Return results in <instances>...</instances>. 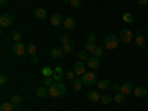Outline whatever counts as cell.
<instances>
[{
  "mask_svg": "<svg viewBox=\"0 0 148 111\" xmlns=\"http://www.w3.org/2000/svg\"><path fill=\"white\" fill-rule=\"evenodd\" d=\"M95 49H96L95 43H88V42L84 43V51H88V52H92V53H93Z\"/></svg>",
  "mask_w": 148,
  "mask_h": 111,
  "instance_id": "f1b7e54d",
  "label": "cell"
},
{
  "mask_svg": "<svg viewBox=\"0 0 148 111\" xmlns=\"http://www.w3.org/2000/svg\"><path fill=\"white\" fill-rule=\"evenodd\" d=\"M65 92H67V88H65L64 83L53 82V84L49 88V96H52V98H59V96H62Z\"/></svg>",
  "mask_w": 148,
  "mask_h": 111,
  "instance_id": "6da1fadb",
  "label": "cell"
},
{
  "mask_svg": "<svg viewBox=\"0 0 148 111\" xmlns=\"http://www.w3.org/2000/svg\"><path fill=\"white\" fill-rule=\"evenodd\" d=\"M86 42H88V43H95L96 42V36L93 33H89L88 36H86Z\"/></svg>",
  "mask_w": 148,
  "mask_h": 111,
  "instance_id": "d6a6232c",
  "label": "cell"
},
{
  "mask_svg": "<svg viewBox=\"0 0 148 111\" xmlns=\"http://www.w3.org/2000/svg\"><path fill=\"white\" fill-rule=\"evenodd\" d=\"M79 58H80V61H83V62H84V61L88 62V59H89L90 56H89L88 51H80V52H79Z\"/></svg>",
  "mask_w": 148,
  "mask_h": 111,
  "instance_id": "4316f807",
  "label": "cell"
},
{
  "mask_svg": "<svg viewBox=\"0 0 148 111\" xmlns=\"http://www.w3.org/2000/svg\"><path fill=\"white\" fill-rule=\"evenodd\" d=\"M52 79H53L55 82H58V83H62V80L65 79V74H56V73H53Z\"/></svg>",
  "mask_w": 148,
  "mask_h": 111,
  "instance_id": "1f68e13d",
  "label": "cell"
},
{
  "mask_svg": "<svg viewBox=\"0 0 148 111\" xmlns=\"http://www.w3.org/2000/svg\"><path fill=\"white\" fill-rule=\"evenodd\" d=\"M133 15L130 14V12H126V14H123V21H125L126 24H132L133 22Z\"/></svg>",
  "mask_w": 148,
  "mask_h": 111,
  "instance_id": "cb8c5ba5",
  "label": "cell"
},
{
  "mask_svg": "<svg viewBox=\"0 0 148 111\" xmlns=\"http://www.w3.org/2000/svg\"><path fill=\"white\" fill-rule=\"evenodd\" d=\"M76 25H77L76 18H73V16H67V18L64 19V27H65L67 30H74V28H76Z\"/></svg>",
  "mask_w": 148,
  "mask_h": 111,
  "instance_id": "ba28073f",
  "label": "cell"
},
{
  "mask_svg": "<svg viewBox=\"0 0 148 111\" xmlns=\"http://www.w3.org/2000/svg\"><path fill=\"white\" fill-rule=\"evenodd\" d=\"M59 42L62 43V45H70L71 43V39H70L68 34H61L59 36Z\"/></svg>",
  "mask_w": 148,
  "mask_h": 111,
  "instance_id": "603a6c76",
  "label": "cell"
},
{
  "mask_svg": "<svg viewBox=\"0 0 148 111\" xmlns=\"http://www.w3.org/2000/svg\"><path fill=\"white\" fill-rule=\"evenodd\" d=\"M71 49H73V45H71V43H70V45H62V51H64L65 53H70Z\"/></svg>",
  "mask_w": 148,
  "mask_h": 111,
  "instance_id": "8d00e7d4",
  "label": "cell"
},
{
  "mask_svg": "<svg viewBox=\"0 0 148 111\" xmlns=\"http://www.w3.org/2000/svg\"><path fill=\"white\" fill-rule=\"evenodd\" d=\"M74 76H76V73H74V71L65 73V79H67V80H74Z\"/></svg>",
  "mask_w": 148,
  "mask_h": 111,
  "instance_id": "74e56055",
  "label": "cell"
},
{
  "mask_svg": "<svg viewBox=\"0 0 148 111\" xmlns=\"http://www.w3.org/2000/svg\"><path fill=\"white\" fill-rule=\"evenodd\" d=\"M121 93H125V95H129V93H133V86L129 80H126L125 83L121 84V89H120Z\"/></svg>",
  "mask_w": 148,
  "mask_h": 111,
  "instance_id": "7c38bea8",
  "label": "cell"
},
{
  "mask_svg": "<svg viewBox=\"0 0 148 111\" xmlns=\"http://www.w3.org/2000/svg\"><path fill=\"white\" fill-rule=\"evenodd\" d=\"M12 52H14L15 55H18V56H22L27 52V46L22 45V42H18V43H15L14 46H12Z\"/></svg>",
  "mask_w": 148,
  "mask_h": 111,
  "instance_id": "277c9868",
  "label": "cell"
},
{
  "mask_svg": "<svg viewBox=\"0 0 148 111\" xmlns=\"http://www.w3.org/2000/svg\"><path fill=\"white\" fill-rule=\"evenodd\" d=\"M110 80H107V79H104V80H99L98 82V88H99V90H105V89H108L110 88Z\"/></svg>",
  "mask_w": 148,
  "mask_h": 111,
  "instance_id": "d6986e66",
  "label": "cell"
},
{
  "mask_svg": "<svg viewBox=\"0 0 148 111\" xmlns=\"http://www.w3.org/2000/svg\"><path fill=\"white\" fill-rule=\"evenodd\" d=\"M99 65H101L99 58H96V56H93V55H92V56L88 59V67H89V68L95 70V68H99Z\"/></svg>",
  "mask_w": 148,
  "mask_h": 111,
  "instance_id": "8fae6325",
  "label": "cell"
},
{
  "mask_svg": "<svg viewBox=\"0 0 148 111\" xmlns=\"http://www.w3.org/2000/svg\"><path fill=\"white\" fill-rule=\"evenodd\" d=\"M147 33H148V28H147Z\"/></svg>",
  "mask_w": 148,
  "mask_h": 111,
  "instance_id": "f6af8a7d",
  "label": "cell"
},
{
  "mask_svg": "<svg viewBox=\"0 0 148 111\" xmlns=\"http://www.w3.org/2000/svg\"><path fill=\"white\" fill-rule=\"evenodd\" d=\"M110 89L113 90V92H120V89H121V86L119 84V83H113V84H110Z\"/></svg>",
  "mask_w": 148,
  "mask_h": 111,
  "instance_id": "836d02e7",
  "label": "cell"
},
{
  "mask_svg": "<svg viewBox=\"0 0 148 111\" xmlns=\"http://www.w3.org/2000/svg\"><path fill=\"white\" fill-rule=\"evenodd\" d=\"M33 15H34L37 19H46L47 12H46V9H43V8H36V9H33Z\"/></svg>",
  "mask_w": 148,
  "mask_h": 111,
  "instance_id": "52a82bcc",
  "label": "cell"
},
{
  "mask_svg": "<svg viewBox=\"0 0 148 111\" xmlns=\"http://www.w3.org/2000/svg\"><path fill=\"white\" fill-rule=\"evenodd\" d=\"M111 101H114V98L111 96V95H104V96H101V102H102L104 105H108Z\"/></svg>",
  "mask_w": 148,
  "mask_h": 111,
  "instance_id": "484cf974",
  "label": "cell"
},
{
  "mask_svg": "<svg viewBox=\"0 0 148 111\" xmlns=\"http://www.w3.org/2000/svg\"><path fill=\"white\" fill-rule=\"evenodd\" d=\"M62 3H65V5L67 3H71V0H62Z\"/></svg>",
  "mask_w": 148,
  "mask_h": 111,
  "instance_id": "ee69618b",
  "label": "cell"
},
{
  "mask_svg": "<svg viewBox=\"0 0 148 111\" xmlns=\"http://www.w3.org/2000/svg\"><path fill=\"white\" fill-rule=\"evenodd\" d=\"M88 99L90 102H98V101H101V93L99 92H96V90H92L88 93Z\"/></svg>",
  "mask_w": 148,
  "mask_h": 111,
  "instance_id": "2e32d148",
  "label": "cell"
},
{
  "mask_svg": "<svg viewBox=\"0 0 148 111\" xmlns=\"http://www.w3.org/2000/svg\"><path fill=\"white\" fill-rule=\"evenodd\" d=\"M12 24H14V18H12V15L2 14V16H0V25L2 27H10Z\"/></svg>",
  "mask_w": 148,
  "mask_h": 111,
  "instance_id": "8992f818",
  "label": "cell"
},
{
  "mask_svg": "<svg viewBox=\"0 0 148 111\" xmlns=\"http://www.w3.org/2000/svg\"><path fill=\"white\" fill-rule=\"evenodd\" d=\"M119 37H120V42L121 43H129L132 40V37H133V33L130 30H127V28H123L120 31V36Z\"/></svg>",
  "mask_w": 148,
  "mask_h": 111,
  "instance_id": "5b68a950",
  "label": "cell"
},
{
  "mask_svg": "<svg viewBox=\"0 0 148 111\" xmlns=\"http://www.w3.org/2000/svg\"><path fill=\"white\" fill-rule=\"evenodd\" d=\"M42 74H43V77H52L53 76V68L45 67V68H42Z\"/></svg>",
  "mask_w": 148,
  "mask_h": 111,
  "instance_id": "7402d4cb",
  "label": "cell"
},
{
  "mask_svg": "<svg viewBox=\"0 0 148 111\" xmlns=\"http://www.w3.org/2000/svg\"><path fill=\"white\" fill-rule=\"evenodd\" d=\"M10 102L15 104V105H19L22 102V96L21 95H14V96H12V99H10Z\"/></svg>",
  "mask_w": 148,
  "mask_h": 111,
  "instance_id": "f546056e",
  "label": "cell"
},
{
  "mask_svg": "<svg viewBox=\"0 0 148 111\" xmlns=\"http://www.w3.org/2000/svg\"><path fill=\"white\" fill-rule=\"evenodd\" d=\"M133 95L136 98H144L148 95V89L145 88V86H138V88L133 89Z\"/></svg>",
  "mask_w": 148,
  "mask_h": 111,
  "instance_id": "9c48e42d",
  "label": "cell"
},
{
  "mask_svg": "<svg viewBox=\"0 0 148 111\" xmlns=\"http://www.w3.org/2000/svg\"><path fill=\"white\" fill-rule=\"evenodd\" d=\"M36 95L39 98H46L49 96V88H46V86H42V88H39L36 90Z\"/></svg>",
  "mask_w": 148,
  "mask_h": 111,
  "instance_id": "e0dca14e",
  "label": "cell"
},
{
  "mask_svg": "<svg viewBox=\"0 0 148 111\" xmlns=\"http://www.w3.org/2000/svg\"><path fill=\"white\" fill-rule=\"evenodd\" d=\"M73 71L76 73L77 76H83V74L86 73V67H84V64H83V61H79V62L74 64V70H73Z\"/></svg>",
  "mask_w": 148,
  "mask_h": 111,
  "instance_id": "30bf717a",
  "label": "cell"
},
{
  "mask_svg": "<svg viewBox=\"0 0 148 111\" xmlns=\"http://www.w3.org/2000/svg\"><path fill=\"white\" fill-rule=\"evenodd\" d=\"M16 110H18V105L12 102H2V105H0V111H16Z\"/></svg>",
  "mask_w": 148,
  "mask_h": 111,
  "instance_id": "5bb4252c",
  "label": "cell"
},
{
  "mask_svg": "<svg viewBox=\"0 0 148 111\" xmlns=\"http://www.w3.org/2000/svg\"><path fill=\"white\" fill-rule=\"evenodd\" d=\"M125 93H121V92H117L113 98H114V101H116V104H123V102H125Z\"/></svg>",
  "mask_w": 148,
  "mask_h": 111,
  "instance_id": "ffe728a7",
  "label": "cell"
},
{
  "mask_svg": "<svg viewBox=\"0 0 148 111\" xmlns=\"http://www.w3.org/2000/svg\"><path fill=\"white\" fill-rule=\"evenodd\" d=\"M27 52H28L30 55H36V52H37V46H36L33 42L27 45Z\"/></svg>",
  "mask_w": 148,
  "mask_h": 111,
  "instance_id": "d4e9b609",
  "label": "cell"
},
{
  "mask_svg": "<svg viewBox=\"0 0 148 111\" xmlns=\"http://www.w3.org/2000/svg\"><path fill=\"white\" fill-rule=\"evenodd\" d=\"M6 83H8V76H6V74H2V76H0V84L5 86Z\"/></svg>",
  "mask_w": 148,
  "mask_h": 111,
  "instance_id": "f35d334b",
  "label": "cell"
},
{
  "mask_svg": "<svg viewBox=\"0 0 148 111\" xmlns=\"http://www.w3.org/2000/svg\"><path fill=\"white\" fill-rule=\"evenodd\" d=\"M52 84H53V79L52 77H45V86L46 88H51Z\"/></svg>",
  "mask_w": 148,
  "mask_h": 111,
  "instance_id": "d590c367",
  "label": "cell"
},
{
  "mask_svg": "<svg viewBox=\"0 0 148 111\" xmlns=\"http://www.w3.org/2000/svg\"><path fill=\"white\" fill-rule=\"evenodd\" d=\"M9 2V0H0V3H2V5H6Z\"/></svg>",
  "mask_w": 148,
  "mask_h": 111,
  "instance_id": "7bdbcfd3",
  "label": "cell"
},
{
  "mask_svg": "<svg viewBox=\"0 0 148 111\" xmlns=\"http://www.w3.org/2000/svg\"><path fill=\"white\" fill-rule=\"evenodd\" d=\"M120 43V37L116 36V34H108L105 39H104V47L105 49H116Z\"/></svg>",
  "mask_w": 148,
  "mask_h": 111,
  "instance_id": "7a4b0ae2",
  "label": "cell"
},
{
  "mask_svg": "<svg viewBox=\"0 0 148 111\" xmlns=\"http://www.w3.org/2000/svg\"><path fill=\"white\" fill-rule=\"evenodd\" d=\"M53 73H56V74H64V70H62V67H55V68H53Z\"/></svg>",
  "mask_w": 148,
  "mask_h": 111,
  "instance_id": "ab89813d",
  "label": "cell"
},
{
  "mask_svg": "<svg viewBox=\"0 0 148 111\" xmlns=\"http://www.w3.org/2000/svg\"><path fill=\"white\" fill-rule=\"evenodd\" d=\"M31 62L33 64H37V62H39V58H37L36 55H31Z\"/></svg>",
  "mask_w": 148,
  "mask_h": 111,
  "instance_id": "60d3db41",
  "label": "cell"
},
{
  "mask_svg": "<svg viewBox=\"0 0 148 111\" xmlns=\"http://www.w3.org/2000/svg\"><path fill=\"white\" fill-rule=\"evenodd\" d=\"M139 5L141 6H147L148 5V0H139Z\"/></svg>",
  "mask_w": 148,
  "mask_h": 111,
  "instance_id": "b9f144b4",
  "label": "cell"
},
{
  "mask_svg": "<svg viewBox=\"0 0 148 111\" xmlns=\"http://www.w3.org/2000/svg\"><path fill=\"white\" fill-rule=\"evenodd\" d=\"M96 80H98V77L93 71H86L82 76V82H83L84 86H92V84L96 83Z\"/></svg>",
  "mask_w": 148,
  "mask_h": 111,
  "instance_id": "3957f363",
  "label": "cell"
},
{
  "mask_svg": "<svg viewBox=\"0 0 148 111\" xmlns=\"http://www.w3.org/2000/svg\"><path fill=\"white\" fill-rule=\"evenodd\" d=\"M70 5L73 6V9H80L82 2H80V0H71V3H70Z\"/></svg>",
  "mask_w": 148,
  "mask_h": 111,
  "instance_id": "e575fe53",
  "label": "cell"
},
{
  "mask_svg": "<svg viewBox=\"0 0 148 111\" xmlns=\"http://www.w3.org/2000/svg\"><path fill=\"white\" fill-rule=\"evenodd\" d=\"M135 43H136V46L138 47H145V39H144V36H141V34H138L136 36V39H135Z\"/></svg>",
  "mask_w": 148,
  "mask_h": 111,
  "instance_id": "44dd1931",
  "label": "cell"
},
{
  "mask_svg": "<svg viewBox=\"0 0 148 111\" xmlns=\"http://www.w3.org/2000/svg\"><path fill=\"white\" fill-rule=\"evenodd\" d=\"M12 39H14L15 43H18V42L22 40V34H21L19 31H14V33H12Z\"/></svg>",
  "mask_w": 148,
  "mask_h": 111,
  "instance_id": "4dcf8cb0",
  "label": "cell"
},
{
  "mask_svg": "<svg viewBox=\"0 0 148 111\" xmlns=\"http://www.w3.org/2000/svg\"><path fill=\"white\" fill-rule=\"evenodd\" d=\"M83 82L82 79H77V80H73V90H76V92H80L82 88H83Z\"/></svg>",
  "mask_w": 148,
  "mask_h": 111,
  "instance_id": "ac0fdd59",
  "label": "cell"
},
{
  "mask_svg": "<svg viewBox=\"0 0 148 111\" xmlns=\"http://www.w3.org/2000/svg\"><path fill=\"white\" fill-rule=\"evenodd\" d=\"M64 51H62V47H53L52 51H51V56L55 58V59H59V58H62L64 56Z\"/></svg>",
  "mask_w": 148,
  "mask_h": 111,
  "instance_id": "9a60e30c",
  "label": "cell"
},
{
  "mask_svg": "<svg viewBox=\"0 0 148 111\" xmlns=\"http://www.w3.org/2000/svg\"><path fill=\"white\" fill-rule=\"evenodd\" d=\"M102 55H104V47H101V46H96V49H95V52H93V56H96V58H102Z\"/></svg>",
  "mask_w": 148,
  "mask_h": 111,
  "instance_id": "83f0119b",
  "label": "cell"
},
{
  "mask_svg": "<svg viewBox=\"0 0 148 111\" xmlns=\"http://www.w3.org/2000/svg\"><path fill=\"white\" fill-rule=\"evenodd\" d=\"M51 24L53 27H59V25H62V24H64V19H62V16H61L59 14H53L51 16Z\"/></svg>",
  "mask_w": 148,
  "mask_h": 111,
  "instance_id": "4fadbf2b",
  "label": "cell"
}]
</instances>
